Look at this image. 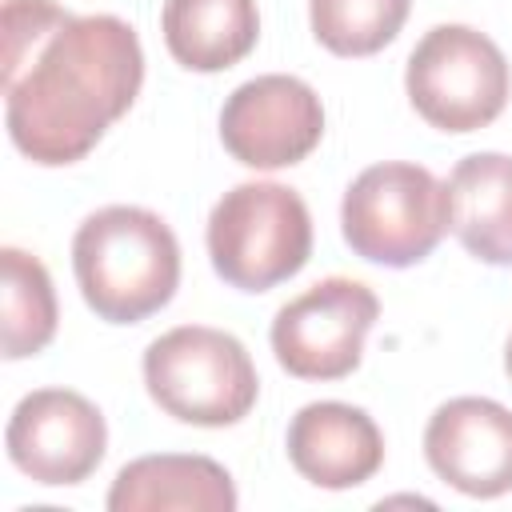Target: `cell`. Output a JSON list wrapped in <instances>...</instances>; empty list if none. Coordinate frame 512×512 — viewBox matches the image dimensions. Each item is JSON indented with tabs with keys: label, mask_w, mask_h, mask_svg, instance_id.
I'll return each instance as SVG.
<instances>
[{
	"label": "cell",
	"mask_w": 512,
	"mask_h": 512,
	"mask_svg": "<svg viewBox=\"0 0 512 512\" xmlns=\"http://www.w3.org/2000/svg\"><path fill=\"white\" fill-rule=\"evenodd\" d=\"M140 84L144 48L120 16H72L52 0L4 4V120L32 164L84 160Z\"/></svg>",
	"instance_id": "1"
},
{
	"label": "cell",
	"mask_w": 512,
	"mask_h": 512,
	"mask_svg": "<svg viewBox=\"0 0 512 512\" xmlns=\"http://www.w3.org/2000/svg\"><path fill=\"white\" fill-rule=\"evenodd\" d=\"M72 268L84 304L100 320L140 324L176 296L180 244L156 212L108 204L76 228Z\"/></svg>",
	"instance_id": "2"
},
{
	"label": "cell",
	"mask_w": 512,
	"mask_h": 512,
	"mask_svg": "<svg viewBox=\"0 0 512 512\" xmlns=\"http://www.w3.org/2000/svg\"><path fill=\"white\" fill-rule=\"evenodd\" d=\"M312 252V216L300 192L276 180H248L224 192L208 216V256L224 284L268 292L296 276Z\"/></svg>",
	"instance_id": "3"
},
{
	"label": "cell",
	"mask_w": 512,
	"mask_h": 512,
	"mask_svg": "<svg viewBox=\"0 0 512 512\" xmlns=\"http://www.w3.org/2000/svg\"><path fill=\"white\" fill-rule=\"evenodd\" d=\"M148 396L180 424L224 428L252 412L260 380L248 348L220 328L180 324L144 348Z\"/></svg>",
	"instance_id": "4"
},
{
	"label": "cell",
	"mask_w": 512,
	"mask_h": 512,
	"mask_svg": "<svg viewBox=\"0 0 512 512\" xmlns=\"http://www.w3.org/2000/svg\"><path fill=\"white\" fill-rule=\"evenodd\" d=\"M340 228L360 260L388 268L420 264L452 228L448 184L408 160L372 164L348 184Z\"/></svg>",
	"instance_id": "5"
},
{
	"label": "cell",
	"mask_w": 512,
	"mask_h": 512,
	"mask_svg": "<svg viewBox=\"0 0 512 512\" xmlns=\"http://www.w3.org/2000/svg\"><path fill=\"white\" fill-rule=\"evenodd\" d=\"M404 88L412 108L440 132L492 124L512 92V72L496 40L468 24H436L408 56Z\"/></svg>",
	"instance_id": "6"
},
{
	"label": "cell",
	"mask_w": 512,
	"mask_h": 512,
	"mask_svg": "<svg viewBox=\"0 0 512 512\" xmlns=\"http://www.w3.org/2000/svg\"><path fill=\"white\" fill-rule=\"evenodd\" d=\"M376 316L380 300L368 284L328 276L276 312L272 352L280 368L300 380H344L360 364Z\"/></svg>",
	"instance_id": "7"
},
{
	"label": "cell",
	"mask_w": 512,
	"mask_h": 512,
	"mask_svg": "<svg viewBox=\"0 0 512 512\" xmlns=\"http://www.w3.org/2000/svg\"><path fill=\"white\" fill-rule=\"evenodd\" d=\"M324 136V104L300 80L268 72L244 80L220 108V140L248 168L300 164Z\"/></svg>",
	"instance_id": "8"
},
{
	"label": "cell",
	"mask_w": 512,
	"mask_h": 512,
	"mask_svg": "<svg viewBox=\"0 0 512 512\" xmlns=\"http://www.w3.org/2000/svg\"><path fill=\"white\" fill-rule=\"evenodd\" d=\"M4 444L24 476L60 488L96 472L108 448V428L88 396L72 388H36L12 408Z\"/></svg>",
	"instance_id": "9"
},
{
	"label": "cell",
	"mask_w": 512,
	"mask_h": 512,
	"mask_svg": "<svg viewBox=\"0 0 512 512\" xmlns=\"http://www.w3.org/2000/svg\"><path fill=\"white\" fill-rule=\"evenodd\" d=\"M432 472L464 496L512 492V408L488 396H456L440 404L424 428Z\"/></svg>",
	"instance_id": "10"
},
{
	"label": "cell",
	"mask_w": 512,
	"mask_h": 512,
	"mask_svg": "<svg viewBox=\"0 0 512 512\" xmlns=\"http://www.w3.org/2000/svg\"><path fill=\"white\" fill-rule=\"evenodd\" d=\"M288 460L316 488H356L384 464V436L364 408L316 400L288 424Z\"/></svg>",
	"instance_id": "11"
},
{
	"label": "cell",
	"mask_w": 512,
	"mask_h": 512,
	"mask_svg": "<svg viewBox=\"0 0 512 512\" xmlns=\"http://www.w3.org/2000/svg\"><path fill=\"white\" fill-rule=\"evenodd\" d=\"M112 512H164V508H192V512H232L236 484L224 464L212 456H184L160 452L124 464L108 488Z\"/></svg>",
	"instance_id": "12"
},
{
	"label": "cell",
	"mask_w": 512,
	"mask_h": 512,
	"mask_svg": "<svg viewBox=\"0 0 512 512\" xmlns=\"http://www.w3.org/2000/svg\"><path fill=\"white\" fill-rule=\"evenodd\" d=\"M456 240L484 264H512V156L472 152L448 176Z\"/></svg>",
	"instance_id": "13"
},
{
	"label": "cell",
	"mask_w": 512,
	"mask_h": 512,
	"mask_svg": "<svg viewBox=\"0 0 512 512\" xmlns=\"http://www.w3.org/2000/svg\"><path fill=\"white\" fill-rule=\"evenodd\" d=\"M160 32L188 72H224L256 48L260 12L256 0H164Z\"/></svg>",
	"instance_id": "14"
},
{
	"label": "cell",
	"mask_w": 512,
	"mask_h": 512,
	"mask_svg": "<svg viewBox=\"0 0 512 512\" xmlns=\"http://www.w3.org/2000/svg\"><path fill=\"white\" fill-rule=\"evenodd\" d=\"M4 300V360L36 356L56 336V292L48 268L24 248L0 252Z\"/></svg>",
	"instance_id": "15"
},
{
	"label": "cell",
	"mask_w": 512,
	"mask_h": 512,
	"mask_svg": "<svg viewBox=\"0 0 512 512\" xmlns=\"http://www.w3.org/2000/svg\"><path fill=\"white\" fill-rule=\"evenodd\" d=\"M412 0H308L316 40L336 56H372L396 40Z\"/></svg>",
	"instance_id": "16"
},
{
	"label": "cell",
	"mask_w": 512,
	"mask_h": 512,
	"mask_svg": "<svg viewBox=\"0 0 512 512\" xmlns=\"http://www.w3.org/2000/svg\"><path fill=\"white\" fill-rule=\"evenodd\" d=\"M504 372H508V380H512V336H508V348H504Z\"/></svg>",
	"instance_id": "17"
}]
</instances>
